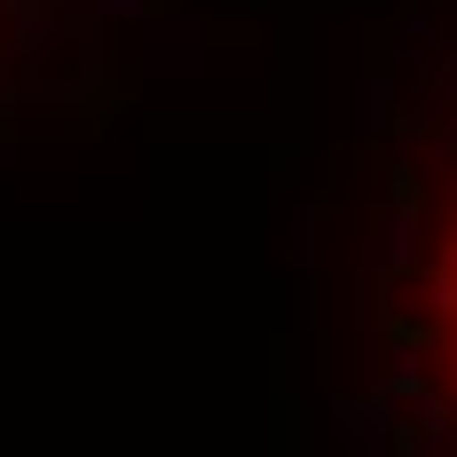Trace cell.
<instances>
[{"instance_id": "cell-1", "label": "cell", "mask_w": 457, "mask_h": 457, "mask_svg": "<svg viewBox=\"0 0 457 457\" xmlns=\"http://www.w3.org/2000/svg\"><path fill=\"white\" fill-rule=\"evenodd\" d=\"M403 292H411L403 300V331H411L418 363L442 378V411L457 426V158H450V189H442V221H434Z\"/></svg>"}]
</instances>
